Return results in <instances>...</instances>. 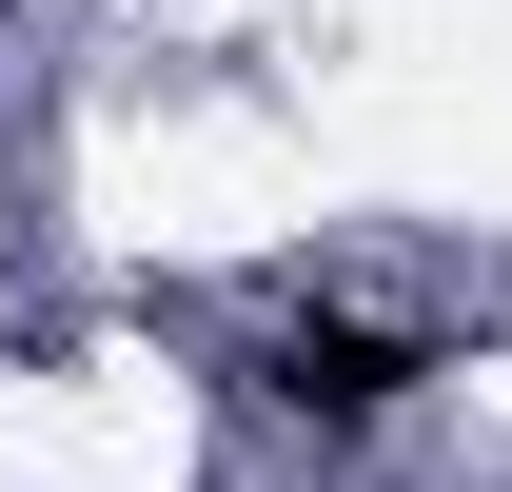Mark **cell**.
Returning <instances> with one entry per match:
<instances>
[{
	"mask_svg": "<svg viewBox=\"0 0 512 492\" xmlns=\"http://www.w3.org/2000/svg\"><path fill=\"white\" fill-rule=\"evenodd\" d=\"M414 335H375V315H296V335H276V414H316V433H375L394 394H414Z\"/></svg>",
	"mask_w": 512,
	"mask_h": 492,
	"instance_id": "obj_1",
	"label": "cell"
}]
</instances>
